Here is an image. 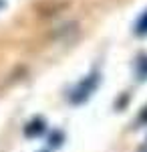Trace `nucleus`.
<instances>
[{
	"mask_svg": "<svg viewBox=\"0 0 147 152\" xmlns=\"http://www.w3.org/2000/svg\"><path fill=\"white\" fill-rule=\"evenodd\" d=\"M141 152H147V144H145V146H143V148H141Z\"/></svg>",
	"mask_w": 147,
	"mask_h": 152,
	"instance_id": "423d86ee",
	"label": "nucleus"
},
{
	"mask_svg": "<svg viewBox=\"0 0 147 152\" xmlns=\"http://www.w3.org/2000/svg\"><path fill=\"white\" fill-rule=\"evenodd\" d=\"M97 83H99V75H97V73H91L89 77H85V79L73 89L71 102H73V104H83V102H87L91 97V94L97 89Z\"/></svg>",
	"mask_w": 147,
	"mask_h": 152,
	"instance_id": "f257e3e1",
	"label": "nucleus"
},
{
	"mask_svg": "<svg viewBox=\"0 0 147 152\" xmlns=\"http://www.w3.org/2000/svg\"><path fill=\"white\" fill-rule=\"evenodd\" d=\"M141 120H143V122H147V107H145V112L141 114Z\"/></svg>",
	"mask_w": 147,
	"mask_h": 152,
	"instance_id": "39448f33",
	"label": "nucleus"
},
{
	"mask_svg": "<svg viewBox=\"0 0 147 152\" xmlns=\"http://www.w3.org/2000/svg\"><path fill=\"white\" fill-rule=\"evenodd\" d=\"M135 33L139 37H145L147 35V10L141 14V18L137 20V24H135Z\"/></svg>",
	"mask_w": 147,
	"mask_h": 152,
	"instance_id": "f03ea898",
	"label": "nucleus"
},
{
	"mask_svg": "<svg viewBox=\"0 0 147 152\" xmlns=\"http://www.w3.org/2000/svg\"><path fill=\"white\" fill-rule=\"evenodd\" d=\"M137 67H139V77H141V79H145V77H147V57L141 59Z\"/></svg>",
	"mask_w": 147,
	"mask_h": 152,
	"instance_id": "20e7f679",
	"label": "nucleus"
},
{
	"mask_svg": "<svg viewBox=\"0 0 147 152\" xmlns=\"http://www.w3.org/2000/svg\"><path fill=\"white\" fill-rule=\"evenodd\" d=\"M30 126H32V128H26V134H28V136H34V134H40V132L45 130V126H43V122H40V120H38V122H32Z\"/></svg>",
	"mask_w": 147,
	"mask_h": 152,
	"instance_id": "7ed1b4c3",
	"label": "nucleus"
}]
</instances>
